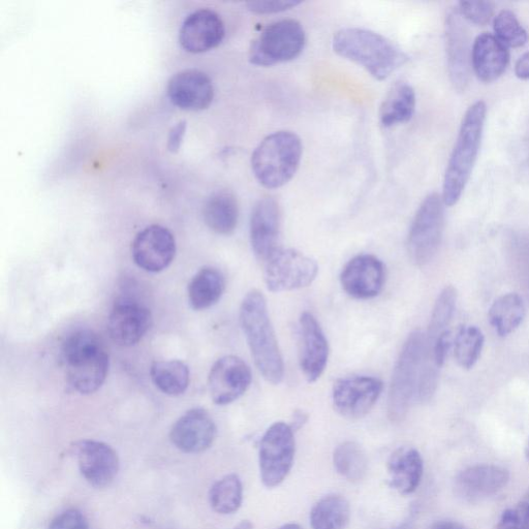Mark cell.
I'll return each mask as SVG.
<instances>
[{
	"mask_svg": "<svg viewBox=\"0 0 529 529\" xmlns=\"http://www.w3.org/2000/svg\"><path fill=\"white\" fill-rule=\"evenodd\" d=\"M493 28L495 37L508 48L523 47L528 41L527 31L516 15L509 10H504L496 15Z\"/></svg>",
	"mask_w": 529,
	"mask_h": 529,
	"instance_id": "d590c367",
	"label": "cell"
},
{
	"mask_svg": "<svg viewBox=\"0 0 529 529\" xmlns=\"http://www.w3.org/2000/svg\"><path fill=\"white\" fill-rule=\"evenodd\" d=\"M152 324L150 309L132 297L115 301L108 319L110 338L120 347H133L149 331Z\"/></svg>",
	"mask_w": 529,
	"mask_h": 529,
	"instance_id": "4fadbf2b",
	"label": "cell"
},
{
	"mask_svg": "<svg viewBox=\"0 0 529 529\" xmlns=\"http://www.w3.org/2000/svg\"><path fill=\"white\" fill-rule=\"evenodd\" d=\"M232 529H254V525L251 521L243 520Z\"/></svg>",
	"mask_w": 529,
	"mask_h": 529,
	"instance_id": "f6af8a7d",
	"label": "cell"
},
{
	"mask_svg": "<svg viewBox=\"0 0 529 529\" xmlns=\"http://www.w3.org/2000/svg\"><path fill=\"white\" fill-rule=\"evenodd\" d=\"M302 152L301 140L292 132L280 131L267 136L252 157L255 177L268 190L282 188L295 176Z\"/></svg>",
	"mask_w": 529,
	"mask_h": 529,
	"instance_id": "5b68a950",
	"label": "cell"
},
{
	"mask_svg": "<svg viewBox=\"0 0 529 529\" xmlns=\"http://www.w3.org/2000/svg\"><path fill=\"white\" fill-rule=\"evenodd\" d=\"M495 529H529V506L522 501L506 510Z\"/></svg>",
	"mask_w": 529,
	"mask_h": 529,
	"instance_id": "74e56055",
	"label": "cell"
},
{
	"mask_svg": "<svg viewBox=\"0 0 529 529\" xmlns=\"http://www.w3.org/2000/svg\"><path fill=\"white\" fill-rule=\"evenodd\" d=\"M523 502H525L529 506V493L525 496Z\"/></svg>",
	"mask_w": 529,
	"mask_h": 529,
	"instance_id": "c3c4849f",
	"label": "cell"
},
{
	"mask_svg": "<svg viewBox=\"0 0 529 529\" xmlns=\"http://www.w3.org/2000/svg\"><path fill=\"white\" fill-rule=\"evenodd\" d=\"M426 358V334L416 330L404 342L393 371L388 398V414L392 421L400 422L406 418L413 401L417 400Z\"/></svg>",
	"mask_w": 529,
	"mask_h": 529,
	"instance_id": "8992f818",
	"label": "cell"
},
{
	"mask_svg": "<svg viewBox=\"0 0 529 529\" xmlns=\"http://www.w3.org/2000/svg\"><path fill=\"white\" fill-rule=\"evenodd\" d=\"M484 335L477 326H461L454 339V356L460 367L473 368L478 362L483 347Z\"/></svg>",
	"mask_w": 529,
	"mask_h": 529,
	"instance_id": "836d02e7",
	"label": "cell"
},
{
	"mask_svg": "<svg viewBox=\"0 0 529 529\" xmlns=\"http://www.w3.org/2000/svg\"><path fill=\"white\" fill-rule=\"evenodd\" d=\"M240 323L255 364L264 379L274 385L282 383L285 365L268 315L264 295L248 293L240 307Z\"/></svg>",
	"mask_w": 529,
	"mask_h": 529,
	"instance_id": "7a4b0ae2",
	"label": "cell"
},
{
	"mask_svg": "<svg viewBox=\"0 0 529 529\" xmlns=\"http://www.w3.org/2000/svg\"><path fill=\"white\" fill-rule=\"evenodd\" d=\"M457 290L453 286L446 287L435 301L426 334L427 341H433L449 331L454 318L457 304Z\"/></svg>",
	"mask_w": 529,
	"mask_h": 529,
	"instance_id": "e575fe53",
	"label": "cell"
},
{
	"mask_svg": "<svg viewBox=\"0 0 529 529\" xmlns=\"http://www.w3.org/2000/svg\"><path fill=\"white\" fill-rule=\"evenodd\" d=\"M313 529H346L351 519V506L344 495L328 494L310 511Z\"/></svg>",
	"mask_w": 529,
	"mask_h": 529,
	"instance_id": "f1b7e54d",
	"label": "cell"
},
{
	"mask_svg": "<svg viewBox=\"0 0 529 529\" xmlns=\"http://www.w3.org/2000/svg\"><path fill=\"white\" fill-rule=\"evenodd\" d=\"M515 74L521 80H529V51L517 60Z\"/></svg>",
	"mask_w": 529,
	"mask_h": 529,
	"instance_id": "b9f144b4",
	"label": "cell"
},
{
	"mask_svg": "<svg viewBox=\"0 0 529 529\" xmlns=\"http://www.w3.org/2000/svg\"><path fill=\"white\" fill-rule=\"evenodd\" d=\"M79 470L84 479L93 487L110 486L116 479L120 462L117 453L109 445L92 440H84L72 447Z\"/></svg>",
	"mask_w": 529,
	"mask_h": 529,
	"instance_id": "2e32d148",
	"label": "cell"
},
{
	"mask_svg": "<svg viewBox=\"0 0 529 529\" xmlns=\"http://www.w3.org/2000/svg\"><path fill=\"white\" fill-rule=\"evenodd\" d=\"M49 529H90L85 516L78 510L72 509L56 516Z\"/></svg>",
	"mask_w": 529,
	"mask_h": 529,
	"instance_id": "ab89813d",
	"label": "cell"
},
{
	"mask_svg": "<svg viewBox=\"0 0 529 529\" xmlns=\"http://www.w3.org/2000/svg\"><path fill=\"white\" fill-rule=\"evenodd\" d=\"M525 454H526L527 460L529 462V438H528V441H527V444H526Z\"/></svg>",
	"mask_w": 529,
	"mask_h": 529,
	"instance_id": "7dc6e473",
	"label": "cell"
},
{
	"mask_svg": "<svg viewBox=\"0 0 529 529\" xmlns=\"http://www.w3.org/2000/svg\"><path fill=\"white\" fill-rule=\"evenodd\" d=\"M252 379L251 368L242 359L225 356L217 360L210 370V396L217 406H228L250 388Z\"/></svg>",
	"mask_w": 529,
	"mask_h": 529,
	"instance_id": "9a60e30c",
	"label": "cell"
},
{
	"mask_svg": "<svg viewBox=\"0 0 529 529\" xmlns=\"http://www.w3.org/2000/svg\"><path fill=\"white\" fill-rule=\"evenodd\" d=\"M526 308L523 299L516 293L496 299L489 309V321L501 337L512 334L524 321Z\"/></svg>",
	"mask_w": 529,
	"mask_h": 529,
	"instance_id": "f546056e",
	"label": "cell"
},
{
	"mask_svg": "<svg viewBox=\"0 0 529 529\" xmlns=\"http://www.w3.org/2000/svg\"><path fill=\"white\" fill-rule=\"evenodd\" d=\"M69 385L78 393L97 392L105 383L110 366L103 339L90 330H80L67 337L61 349Z\"/></svg>",
	"mask_w": 529,
	"mask_h": 529,
	"instance_id": "277c9868",
	"label": "cell"
},
{
	"mask_svg": "<svg viewBox=\"0 0 529 529\" xmlns=\"http://www.w3.org/2000/svg\"><path fill=\"white\" fill-rule=\"evenodd\" d=\"M294 430L284 422L272 424L260 443V476L265 487L275 488L289 476L295 459Z\"/></svg>",
	"mask_w": 529,
	"mask_h": 529,
	"instance_id": "9c48e42d",
	"label": "cell"
},
{
	"mask_svg": "<svg viewBox=\"0 0 529 529\" xmlns=\"http://www.w3.org/2000/svg\"><path fill=\"white\" fill-rule=\"evenodd\" d=\"M225 35V23L221 16L210 9H201L184 19L179 30V42L185 51L204 53L220 46Z\"/></svg>",
	"mask_w": 529,
	"mask_h": 529,
	"instance_id": "e0dca14e",
	"label": "cell"
},
{
	"mask_svg": "<svg viewBox=\"0 0 529 529\" xmlns=\"http://www.w3.org/2000/svg\"><path fill=\"white\" fill-rule=\"evenodd\" d=\"M385 267L375 256L362 255L351 260L340 275L342 288L360 300L377 297L385 284Z\"/></svg>",
	"mask_w": 529,
	"mask_h": 529,
	"instance_id": "d6986e66",
	"label": "cell"
},
{
	"mask_svg": "<svg viewBox=\"0 0 529 529\" xmlns=\"http://www.w3.org/2000/svg\"><path fill=\"white\" fill-rule=\"evenodd\" d=\"M282 228V212L272 197L261 199L255 206L251 219V242L259 260L268 261L278 250Z\"/></svg>",
	"mask_w": 529,
	"mask_h": 529,
	"instance_id": "ffe728a7",
	"label": "cell"
},
{
	"mask_svg": "<svg viewBox=\"0 0 529 529\" xmlns=\"http://www.w3.org/2000/svg\"><path fill=\"white\" fill-rule=\"evenodd\" d=\"M383 383L372 377H350L338 380L332 390L336 412L347 419L365 417L376 406Z\"/></svg>",
	"mask_w": 529,
	"mask_h": 529,
	"instance_id": "8fae6325",
	"label": "cell"
},
{
	"mask_svg": "<svg viewBox=\"0 0 529 529\" xmlns=\"http://www.w3.org/2000/svg\"><path fill=\"white\" fill-rule=\"evenodd\" d=\"M132 256L136 265L144 271L162 272L175 259V237L166 227L160 225L146 227L133 241Z\"/></svg>",
	"mask_w": 529,
	"mask_h": 529,
	"instance_id": "5bb4252c",
	"label": "cell"
},
{
	"mask_svg": "<svg viewBox=\"0 0 529 529\" xmlns=\"http://www.w3.org/2000/svg\"><path fill=\"white\" fill-rule=\"evenodd\" d=\"M509 481L510 474L502 466L474 465L457 476L455 491L464 501L478 502L502 491Z\"/></svg>",
	"mask_w": 529,
	"mask_h": 529,
	"instance_id": "7402d4cb",
	"label": "cell"
},
{
	"mask_svg": "<svg viewBox=\"0 0 529 529\" xmlns=\"http://www.w3.org/2000/svg\"><path fill=\"white\" fill-rule=\"evenodd\" d=\"M332 47L342 58L383 81L406 65L409 56L387 38L363 28H345L334 36Z\"/></svg>",
	"mask_w": 529,
	"mask_h": 529,
	"instance_id": "6da1fadb",
	"label": "cell"
},
{
	"mask_svg": "<svg viewBox=\"0 0 529 529\" xmlns=\"http://www.w3.org/2000/svg\"><path fill=\"white\" fill-rule=\"evenodd\" d=\"M307 421V416L303 412H297L294 415V421L291 425L294 431L300 429Z\"/></svg>",
	"mask_w": 529,
	"mask_h": 529,
	"instance_id": "ee69618b",
	"label": "cell"
},
{
	"mask_svg": "<svg viewBox=\"0 0 529 529\" xmlns=\"http://www.w3.org/2000/svg\"><path fill=\"white\" fill-rule=\"evenodd\" d=\"M445 203L437 193L428 195L420 205L408 239V250L417 266H425L437 255L445 227Z\"/></svg>",
	"mask_w": 529,
	"mask_h": 529,
	"instance_id": "ba28073f",
	"label": "cell"
},
{
	"mask_svg": "<svg viewBox=\"0 0 529 529\" xmlns=\"http://www.w3.org/2000/svg\"><path fill=\"white\" fill-rule=\"evenodd\" d=\"M277 529H303L299 524L296 523H288L283 526H280Z\"/></svg>",
	"mask_w": 529,
	"mask_h": 529,
	"instance_id": "bcb514c9",
	"label": "cell"
},
{
	"mask_svg": "<svg viewBox=\"0 0 529 529\" xmlns=\"http://www.w3.org/2000/svg\"><path fill=\"white\" fill-rule=\"evenodd\" d=\"M226 280L224 274L216 268L205 267L196 273L189 285V302L195 310H205L224 295Z\"/></svg>",
	"mask_w": 529,
	"mask_h": 529,
	"instance_id": "83f0119b",
	"label": "cell"
},
{
	"mask_svg": "<svg viewBox=\"0 0 529 529\" xmlns=\"http://www.w3.org/2000/svg\"><path fill=\"white\" fill-rule=\"evenodd\" d=\"M306 43L301 23L293 19L274 22L263 29L250 49L251 64L272 67L297 58Z\"/></svg>",
	"mask_w": 529,
	"mask_h": 529,
	"instance_id": "52a82bcc",
	"label": "cell"
},
{
	"mask_svg": "<svg viewBox=\"0 0 529 529\" xmlns=\"http://www.w3.org/2000/svg\"><path fill=\"white\" fill-rule=\"evenodd\" d=\"M510 64V52L490 34L477 37L472 50V67L479 80L491 83L501 78Z\"/></svg>",
	"mask_w": 529,
	"mask_h": 529,
	"instance_id": "cb8c5ba5",
	"label": "cell"
},
{
	"mask_svg": "<svg viewBox=\"0 0 529 529\" xmlns=\"http://www.w3.org/2000/svg\"><path fill=\"white\" fill-rule=\"evenodd\" d=\"M336 472L350 482L362 481L368 471V459L360 445L345 442L337 446L333 454Z\"/></svg>",
	"mask_w": 529,
	"mask_h": 529,
	"instance_id": "1f68e13d",
	"label": "cell"
},
{
	"mask_svg": "<svg viewBox=\"0 0 529 529\" xmlns=\"http://www.w3.org/2000/svg\"><path fill=\"white\" fill-rule=\"evenodd\" d=\"M243 502L241 479L230 474L214 483L209 492V503L214 512L221 515L236 513Z\"/></svg>",
	"mask_w": 529,
	"mask_h": 529,
	"instance_id": "d6a6232c",
	"label": "cell"
},
{
	"mask_svg": "<svg viewBox=\"0 0 529 529\" xmlns=\"http://www.w3.org/2000/svg\"><path fill=\"white\" fill-rule=\"evenodd\" d=\"M457 10L464 20L484 26L494 15V4L485 0H468V2H460Z\"/></svg>",
	"mask_w": 529,
	"mask_h": 529,
	"instance_id": "8d00e7d4",
	"label": "cell"
},
{
	"mask_svg": "<svg viewBox=\"0 0 529 529\" xmlns=\"http://www.w3.org/2000/svg\"><path fill=\"white\" fill-rule=\"evenodd\" d=\"M171 103L185 111H203L212 104L214 87L209 76L197 69L183 70L168 81Z\"/></svg>",
	"mask_w": 529,
	"mask_h": 529,
	"instance_id": "ac0fdd59",
	"label": "cell"
},
{
	"mask_svg": "<svg viewBox=\"0 0 529 529\" xmlns=\"http://www.w3.org/2000/svg\"><path fill=\"white\" fill-rule=\"evenodd\" d=\"M457 8L452 9L445 23L448 71L453 86L464 91L472 75V50L469 29Z\"/></svg>",
	"mask_w": 529,
	"mask_h": 529,
	"instance_id": "7c38bea8",
	"label": "cell"
},
{
	"mask_svg": "<svg viewBox=\"0 0 529 529\" xmlns=\"http://www.w3.org/2000/svg\"><path fill=\"white\" fill-rule=\"evenodd\" d=\"M150 377L161 392L169 396H180L188 390L191 381L190 368L179 360L154 362Z\"/></svg>",
	"mask_w": 529,
	"mask_h": 529,
	"instance_id": "4dcf8cb0",
	"label": "cell"
},
{
	"mask_svg": "<svg viewBox=\"0 0 529 529\" xmlns=\"http://www.w3.org/2000/svg\"><path fill=\"white\" fill-rule=\"evenodd\" d=\"M301 369L309 383L317 382L323 375L329 358L328 340L317 319L304 313L300 319Z\"/></svg>",
	"mask_w": 529,
	"mask_h": 529,
	"instance_id": "603a6c76",
	"label": "cell"
},
{
	"mask_svg": "<svg viewBox=\"0 0 529 529\" xmlns=\"http://www.w3.org/2000/svg\"><path fill=\"white\" fill-rule=\"evenodd\" d=\"M318 272L315 260L298 251L280 248L266 261L264 279L271 292H289L313 284Z\"/></svg>",
	"mask_w": 529,
	"mask_h": 529,
	"instance_id": "30bf717a",
	"label": "cell"
},
{
	"mask_svg": "<svg viewBox=\"0 0 529 529\" xmlns=\"http://www.w3.org/2000/svg\"><path fill=\"white\" fill-rule=\"evenodd\" d=\"M389 485L402 495L414 493L421 484L424 463L418 450L401 447L388 460Z\"/></svg>",
	"mask_w": 529,
	"mask_h": 529,
	"instance_id": "d4e9b609",
	"label": "cell"
},
{
	"mask_svg": "<svg viewBox=\"0 0 529 529\" xmlns=\"http://www.w3.org/2000/svg\"><path fill=\"white\" fill-rule=\"evenodd\" d=\"M486 115V104L478 101L465 112L462 118L444 177L442 197L448 207L458 203L472 176L481 148Z\"/></svg>",
	"mask_w": 529,
	"mask_h": 529,
	"instance_id": "3957f363",
	"label": "cell"
},
{
	"mask_svg": "<svg viewBox=\"0 0 529 529\" xmlns=\"http://www.w3.org/2000/svg\"><path fill=\"white\" fill-rule=\"evenodd\" d=\"M431 529H466L462 525L452 521H439L434 523Z\"/></svg>",
	"mask_w": 529,
	"mask_h": 529,
	"instance_id": "7bdbcfd3",
	"label": "cell"
},
{
	"mask_svg": "<svg viewBox=\"0 0 529 529\" xmlns=\"http://www.w3.org/2000/svg\"><path fill=\"white\" fill-rule=\"evenodd\" d=\"M216 438V425L204 409H192L180 417L170 432L172 444L184 453L208 450Z\"/></svg>",
	"mask_w": 529,
	"mask_h": 529,
	"instance_id": "44dd1931",
	"label": "cell"
},
{
	"mask_svg": "<svg viewBox=\"0 0 529 529\" xmlns=\"http://www.w3.org/2000/svg\"><path fill=\"white\" fill-rule=\"evenodd\" d=\"M416 92L406 83H396L389 91L380 110V121L384 128H393L409 122L416 110Z\"/></svg>",
	"mask_w": 529,
	"mask_h": 529,
	"instance_id": "4316f807",
	"label": "cell"
},
{
	"mask_svg": "<svg viewBox=\"0 0 529 529\" xmlns=\"http://www.w3.org/2000/svg\"><path fill=\"white\" fill-rule=\"evenodd\" d=\"M205 224L220 235L232 234L239 220V206L236 197L229 191L211 194L203 207Z\"/></svg>",
	"mask_w": 529,
	"mask_h": 529,
	"instance_id": "484cf974",
	"label": "cell"
},
{
	"mask_svg": "<svg viewBox=\"0 0 529 529\" xmlns=\"http://www.w3.org/2000/svg\"><path fill=\"white\" fill-rule=\"evenodd\" d=\"M301 2L296 0H258V2L247 3L248 10L255 14H275L296 8Z\"/></svg>",
	"mask_w": 529,
	"mask_h": 529,
	"instance_id": "f35d334b",
	"label": "cell"
},
{
	"mask_svg": "<svg viewBox=\"0 0 529 529\" xmlns=\"http://www.w3.org/2000/svg\"><path fill=\"white\" fill-rule=\"evenodd\" d=\"M186 132V121L181 120L172 127L169 132L167 148L170 152L176 153L179 151L183 138Z\"/></svg>",
	"mask_w": 529,
	"mask_h": 529,
	"instance_id": "60d3db41",
	"label": "cell"
}]
</instances>
